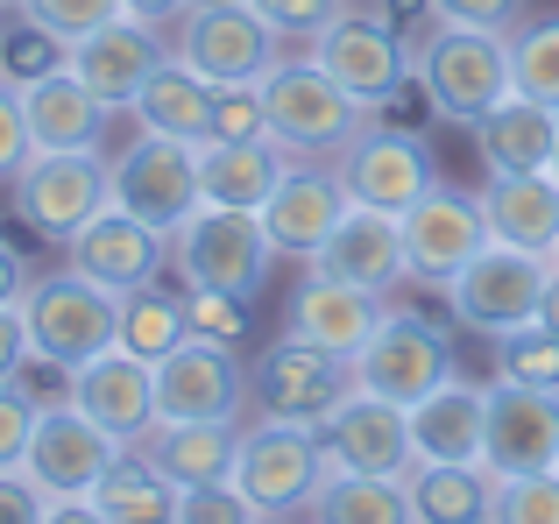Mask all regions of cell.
Masks as SVG:
<instances>
[{"instance_id":"50","label":"cell","mask_w":559,"mask_h":524,"mask_svg":"<svg viewBox=\"0 0 559 524\" xmlns=\"http://www.w3.org/2000/svg\"><path fill=\"white\" fill-rule=\"evenodd\" d=\"M22 355H28V319L22 305H0V383L22 369Z\"/></svg>"},{"instance_id":"35","label":"cell","mask_w":559,"mask_h":524,"mask_svg":"<svg viewBox=\"0 0 559 524\" xmlns=\"http://www.w3.org/2000/svg\"><path fill=\"white\" fill-rule=\"evenodd\" d=\"M185 341V290H164V284H142L121 298V347L142 361H164L170 347Z\"/></svg>"},{"instance_id":"45","label":"cell","mask_w":559,"mask_h":524,"mask_svg":"<svg viewBox=\"0 0 559 524\" xmlns=\"http://www.w3.org/2000/svg\"><path fill=\"white\" fill-rule=\"evenodd\" d=\"M248 8H255L262 22H270L276 36H284V43H312L319 28H326L333 14L347 8V0H248Z\"/></svg>"},{"instance_id":"60","label":"cell","mask_w":559,"mask_h":524,"mask_svg":"<svg viewBox=\"0 0 559 524\" xmlns=\"http://www.w3.org/2000/svg\"><path fill=\"white\" fill-rule=\"evenodd\" d=\"M552 468H559V461H552Z\"/></svg>"},{"instance_id":"32","label":"cell","mask_w":559,"mask_h":524,"mask_svg":"<svg viewBox=\"0 0 559 524\" xmlns=\"http://www.w3.org/2000/svg\"><path fill=\"white\" fill-rule=\"evenodd\" d=\"M128 121H135V128H150V135L205 142V121H213V85H205L191 64H178V57H170V64L156 71V79L142 85V93H135Z\"/></svg>"},{"instance_id":"21","label":"cell","mask_w":559,"mask_h":524,"mask_svg":"<svg viewBox=\"0 0 559 524\" xmlns=\"http://www.w3.org/2000/svg\"><path fill=\"white\" fill-rule=\"evenodd\" d=\"M312 270L333 276V284H355V290H376V298H390L396 284H411L404 221H396V213H376V206H347L341 227L319 241Z\"/></svg>"},{"instance_id":"2","label":"cell","mask_w":559,"mask_h":524,"mask_svg":"<svg viewBox=\"0 0 559 524\" xmlns=\"http://www.w3.org/2000/svg\"><path fill=\"white\" fill-rule=\"evenodd\" d=\"M262 121H270V142L298 164H333L361 128L376 121V107H361L355 93L326 79L312 57H276L270 79H262Z\"/></svg>"},{"instance_id":"17","label":"cell","mask_w":559,"mask_h":524,"mask_svg":"<svg viewBox=\"0 0 559 524\" xmlns=\"http://www.w3.org/2000/svg\"><path fill=\"white\" fill-rule=\"evenodd\" d=\"M64 262L79 276H93L99 290L128 298V290H142V284H156V276H164L170 235H164V227H150V221H135L128 206H114V199H107V206H99L93 221L64 241Z\"/></svg>"},{"instance_id":"48","label":"cell","mask_w":559,"mask_h":524,"mask_svg":"<svg viewBox=\"0 0 559 524\" xmlns=\"http://www.w3.org/2000/svg\"><path fill=\"white\" fill-rule=\"evenodd\" d=\"M28 432H36V412L14 397V383H0V468H22Z\"/></svg>"},{"instance_id":"7","label":"cell","mask_w":559,"mask_h":524,"mask_svg":"<svg viewBox=\"0 0 559 524\" xmlns=\"http://www.w3.org/2000/svg\"><path fill=\"white\" fill-rule=\"evenodd\" d=\"M453 376V326L447 319H425L418 305H390L376 319V333L361 341L355 355V390L369 397H390V404H418L425 390H439Z\"/></svg>"},{"instance_id":"20","label":"cell","mask_w":559,"mask_h":524,"mask_svg":"<svg viewBox=\"0 0 559 524\" xmlns=\"http://www.w3.org/2000/svg\"><path fill=\"white\" fill-rule=\"evenodd\" d=\"M319 440H326V468L382 475V483H404V475L418 468V446H411L404 404L369 397V390H355V397H347L341 412L319 426Z\"/></svg>"},{"instance_id":"54","label":"cell","mask_w":559,"mask_h":524,"mask_svg":"<svg viewBox=\"0 0 559 524\" xmlns=\"http://www.w3.org/2000/svg\"><path fill=\"white\" fill-rule=\"evenodd\" d=\"M538 326H546L552 341H559V270L546 276V298H538Z\"/></svg>"},{"instance_id":"19","label":"cell","mask_w":559,"mask_h":524,"mask_svg":"<svg viewBox=\"0 0 559 524\" xmlns=\"http://www.w3.org/2000/svg\"><path fill=\"white\" fill-rule=\"evenodd\" d=\"M128 446L107 440V432L93 426V418L79 412V404H64V412H43L36 432H28V454H22V475L43 489V497H93V483L121 461Z\"/></svg>"},{"instance_id":"39","label":"cell","mask_w":559,"mask_h":524,"mask_svg":"<svg viewBox=\"0 0 559 524\" xmlns=\"http://www.w3.org/2000/svg\"><path fill=\"white\" fill-rule=\"evenodd\" d=\"M496 376H510V383H532V390H559V341L546 326H518L496 341Z\"/></svg>"},{"instance_id":"52","label":"cell","mask_w":559,"mask_h":524,"mask_svg":"<svg viewBox=\"0 0 559 524\" xmlns=\"http://www.w3.org/2000/svg\"><path fill=\"white\" fill-rule=\"evenodd\" d=\"M28 276H36V270H28V262H22V255H14V249H8V241H0V305H22V290H28Z\"/></svg>"},{"instance_id":"36","label":"cell","mask_w":559,"mask_h":524,"mask_svg":"<svg viewBox=\"0 0 559 524\" xmlns=\"http://www.w3.org/2000/svg\"><path fill=\"white\" fill-rule=\"evenodd\" d=\"M510 93L559 107V14L518 22V36H510Z\"/></svg>"},{"instance_id":"14","label":"cell","mask_w":559,"mask_h":524,"mask_svg":"<svg viewBox=\"0 0 559 524\" xmlns=\"http://www.w3.org/2000/svg\"><path fill=\"white\" fill-rule=\"evenodd\" d=\"M481 249H489V221H481L475 192L432 184V192L404 213V262H411V284L418 290H447Z\"/></svg>"},{"instance_id":"44","label":"cell","mask_w":559,"mask_h":524,"mask_svg":"<svg viewBox=\"0 0 559 524\" xmlns=\"http://www.w3.org/2000/svg\"><path fill=\"white\" fill-rule=\"evenodd\" d=\"M255 135H270V121H262V85H213L205 142H255Z\"/></svg>"},{"instance_id":"8","label":"cell","mask_w":559,"mask_h":524,"mask_svg":"<svg viewBox=\"0 0 559 524\" xmlns=\"http://www.w3.org/2000/svg\"><path fill=\"white\" fill-rule=\"evenodd\" d=\"M326 483V440L312 426L284 418H241V454H234V489L262 517H305L312 489Z\"/></svg>"},{"instance_id":"43","label":"cell","mask_w":559,"mask_h":524,"mask_svg":"<svg viewBox=\"0 0 559 524\" xmlns=\"http://www.w3.org/2000/svg\"><path fill=\"white\" fill-rule=\"evenodd\" d=\"M170 524H262V511L227 483H199V489H178V511H170Z\"/></svg>"},{"instance_id":"46","label":"cell","mask_w":559,"mask_h":524,"mask_svg":"<svg viewBox=\"0 0 559 524\" xmlns=\"http://www.w3.org/2000/svg\"><path fill=\"white\" fill-rule=\"evenodd\" d=\"M439 22H467V28H496V36H518L524 0H425Z\"/></svg>"},{"instance_id":"31","label":"cell","mask_w":559,"mask_h":524,"mask_svg":"<svg viewBox=\"0 0 559 524\" xmlns=\"http://www.w3.org/2000/svg\"><path fill=\"white\" fill-rule=\"evenodd\" d=\"M404 489H411V524H489L496 511V475L481 461H418Z\"/></svg>"},{"instance_id":"53","label":"cell","mask_w":559,"mask_h":524,"mask_svg":"<svg viewBox=\"0 0 559 524\" xmlns=\"http://www.w3.org/2000/svg\"><path fill=\"white\" fill-rule=\"evenodd\" d=\"M121 8H128V14H142V22H164V28H170V22H185L191 0H121Z\"/></svg>"},{"instance_id":"11","label":"cell","mask_w":559,"mask_h":524,"mask_svg":"<svg viewBox=\"0 0 559 524\" xmlns=\"http://www.w3.org/2000/svg\"><path fill=\"white\" fill-rule=\"evenodd\" d=\"M546 276H552L546 255H524V249H510V241H489V249L447 284V305H453V319H461L467 333L503 341V333H518V326L538 319Z\"/></svg>"},{"instance_id":"25","label":"cell","mask_w":559,"mask_h":524,"mask_svg":"<svg viewBox=\"0 0 559 524\" xmlns=\"http://www.w3.org/2000/svg\"><path fill=\"white\" fill-rule=\"evenodd\" d=\"M170 489H199V483H227L234 454H241V418H156L150 440L135 446Z\"/></svg>"},{"instance_id":"37","label":"cell","mask_w":559,"mask_h":524,"mask_svg":"<svg viewBox=\"0 0 559 524\" xmlns=\"http://www.w3.org/2000/svg\"><path fill=\"white\" fill-rule=\"evenodd\" d=\"M64 64H71V43H57L50 28L22 22V14L0 28V79H8L14 93H22V85H36V79H50V71H64Z\"/></svg>"},{"instance_id":"30","label":"cell","mask_w":559,"mask_h":524,"mask_svg":"<svg viewBox=\"0 0 559 524\" xmlns=\"http://www.w3.org/2000/svg\"><path fill=\"white\" fill-rule=\"evenodd\" d=\"M298 156H284L270 135L255 142H199V184H205V206H241V213H262L270 192L284 184V170Z\"/></svg>"},{"instance_id":"6","label":"cell","mask_w":559,"mask_h":524,"mask_svg":"<svg viewBox=\"0 0 559 524\" xmlns=\"http://www.w3.org/2000/svg\"><path fill=\"white\" fill-rule=\"evenodd\" d=\"M22 319H28V347L71 361V369H85L93 355L121 347V298H114V290H99L93 276H79L71 262L28 276Z\"/></svg>"},{"instance_id":"49","label":"cell","mask_w":559,"mask_h":524,"mask_svg":"<svg viewBox=\"0 0 559 524\" xmlns=\"http://www.w3.org/2000/svg\"><path fill=\"white\" fill-rule=\"evenodd\" d=\"M43 511H50V497L22 468H0V524H43Z\"/></svg>"},{"instance_id":"40","label":"cell","mask_w":559,"mask_h":524,"mask_svg":"<svg viewBox=\"0 0 559 524\" xmlns=\"http://www.w3.org/2000/svg\"><path fill=\"white\" fill-rule=\"evenodd\" d=\"M14 383V397L28 404V412H64V404H79V369H71V361H57V355H43V347H28L22 355V369L8 376Z\"/></svg>"},{"instance_id":"12","label":"cell","mask_w":559,"mask_h":524,"mask_svg":"<svg viewBox=\"0 0 559 524\" xmlns=\"http://www.w3.org/2000/svg\"><path fill=\"white\" fill-rule=\"evenodd\" d=\"M114 206H128L135 221L178 235L191 213L205 206V184H199V142H178V135H150L135 128L121 156H114Z\"/></svg>"},{"instance_id":"24","label":"cell","mask_w":559,"mask_h":524,"mask_svg":"<svg viewBox=\"0 0 559 524\" xmlns=\"http://www.w3.org/2000/svg\"><path fill=\"white\" fill-rule=\"evenodd\" d=\"M382 312H390V298H376V290H355V284H333V276H319V270H305V284L290 290L284 333H298V341H312V347H326V355H347V361H355Z\"/></svg>"},{"instance_id":"47","label":"cell","mask_w":559,"mask_h":524,"mask_svg":"<svg viewBox=\"0 0 559 524\" xmlns=\"http://www.w3.org/2000/svg\"><path fill=\"white\" fill-rule=\"evenodd\" d=\"M36 156V135H28V114H22V93L0 79V184Z\"/></svg>"},{"instance_id":"26","label":"cell","mask_w":559,"mask_h":524,"mask_svg":"<svg viewBox=\"0 0 559 524\" xmlns=\"http://www.w3.org/2000/svg\"><path fill=\"white\" fill-rule=\"evenodd\" d=\"M475 156L489 178H524V170H552V150H559V107H546V99H496L489 114H481L475 128Z\"/></svg>"},{"instance_id":"3","label":"cell","mask_w":559,"mask_h":524,"mask_svg":"<svg viewBox=\"0 0 559 524\" xmlns=\"http://www.w3.org/2000/svg\"><path fill=\"white\" fill-rule=\"evenodd\" d=\"M114 199V156L107 150H36L8 178V206L28 235L64 249L85 221Z\"/></svg>"},{"instance_id":"23","label":"cell","mask_w":559,"mask_h":524,"mask_svg":"<svg viewBox=\"0 0 559 524\" xmlns=\"http://www.w3.org/2000/svg\"><path fill=\"white\" fill-rule=\"evenodd\" d=\"M341 213H347L341 170H333V164H290L284 184L270 192V206H262V227H270V249L276 255L312 262L319 241L341 227Z\"/></svg>"},{"instance_id":"41","label":"cell","mask_w":559,"mask_h":524,"mask_svg":"<svg viewBox=\"0 0 559 524\" xmlns=\"http://www.w3.org/2000/svg\"><path fill=\"white\" fill-rule=\"evenodd\" d=\"M489 524H559V468L546 475H503Z\"/></svg>"},{"instance_id":"28","label":"cell","mask_w":559,"mask_h":524,"mask_svg":"<svg viewBox=\"0 0 559 524\" xmlns=\"http://www.w3.org/2000/svg\"><path fill=\"white\" fill-rule=\"evenodd\" d=\"M411 446L418 461H481V418H489V383H461V369L439 390L411 404Z\"/></svg>"},{"instance_id":"9","label":"cell","mask_w":559,"mask_h":524,"mask_svg":"<svg viewBox=\"0 0 559 524\" xmlns=\"http://www.w3.org/2000/svg\"><path fill=\"white\" fill-rule=\"evenodd\" d=\"M284 50L290 43L248 0H191L178 22V64H191L205 85H262Z\"/></svg>"},{"instance_id":"38","label":"cell","mask_w":559,"mask_h":524,"mask_svg":"<svg viewBox=\"0 0 559 524\" xmlns=\"http://www.w3.org/2000/svg\"><path fill=\"white\" fill-rule=\"evenodd\" d=\"M185 333L219 341V347H248V333H255V298H227V290L185 284Z\"/></svg>"},{"instance_id":"5","label":"cell","mask_w":559,"mask_h":524,"mask_svg":"<svg viewBox=\"0 0 559 524\" xmlns=\"http://www.w3.org/2000/svg\"><path fill=\"white\" fill-rule=\"evenodd\" d=\"M170 262H178V284L227 290V298H262V284H270V270H276V249H270L262 213L199 206L178 235H170Z\"/></svg>"},{"instance_id":"55","label":"cell","mask_w":559,"mask_h":524,"mask_svg":"<svg viewBox=\"0 0 559 524\" xmlns=\"http://www.w3.org/2000/svg\"><path fill=\"white\" fill-rule=\"evenodd\" d=\"M262 524H298V517H262Z\"/></svg>"},{"instance_id":"10","label":"cell","mask_w":559,"mask_h":524,"mask_svg":"<svg viewBox=\"0 0 559 524\" xmlns=\"http://www.w3.org/2000/svg\"><path fill=\"white\" fill-rule=\"evenodd\" d=\"M305 57H312V64L326 71L333 85H341V93H355L361 107H376V114L411 85V43L396 36L382 14L355 8V0H347V8L333 14L326 28L305 43Z\"/></svg>"},{"instance_id":"57","label":"cell","mask_w":559,"mask_h":524,"mask_svg":"<svg viewBox=\"0 0 559 524\" xmlns=\"http://www.w3.org/2000/svg\"><path fill=\"white\" fill-rule=\"evenodd\" d=\"M8 8H22V0H0V14H8Z\"/></svg>"},{"instance_id":"4","label":"cell","mask_w":559,"mask_h":524,"mask_svg":"<svg viewBox=\"0 0 559 524\" xmlns=\"http://www.w3.org/2000/svg\"><path fill=\"white\" fill-rule=\"evenodd\" d=\"M355 397V361L347 355H326V347L298 341H270L255 361H248V412L255 418H284V426H326L341 404Z\"/></svg>"},{"instance_id":"34","label":"cell","mask_w":559,"mask_h":524,"mask_svg":"<svg viewBox=\"0 0 559 524\" xmlns=\"http://www.w3.org/2000/svg\"><path fill=\"white\" fill-rule=\"evenodd\" d=\"M93 503H99V511H107L114 524H156V517L178 511V489H170L164 475H156L150 461H142L135 446H128V454H121V461H114V468L93 483Z\"/></svg>"},{"instance_id":"27","label":"cell","mask_w":559,"mask_h":524,"mask_svg":"<svg viewBox=\"0 0 559 524\" xmlns=\"http://www.w3.org/2000/svg\"><path fill=\"white\" fill-rule=\"evenodd\" d=\"M22 114H28L36 150H107L114 107L85 93V79L71 64L50 71V79H36V85H22Z\"/></svg>"},{"instance_id":"29","label":"cell","mask_w":559,"mask_h":524,"mask_svg":"<svg viewBox=\"0 0 559 524\" xmlns=\"http://www.w3.org/2000/svg\"><path fill=\"white\" fill-rule=\"evenodd\" d=\"M475 199H481V221H489V241H510L524 255H552V241H559V178L552 170L489 178Z\"/></svg>"},{"instance_id":"51","label":"cell","mask_w":559,"mask_h":524,"mask_svg":"<svg viewBox=\"0 0 559 524\" xmlns=\"http://www.w3.org/2000/svg\"><path fill=\"white\" fill-rule=\"evenodd\" d=\"M43 524H114V517L99 511L93 497H57L50 511H43Z\"/></svg>"},{"instance_id":"58","label":"cell","mask_w":559,"mask_h":524,"mask_svg":"<svg viewBox=\"0 0 559 524\" xmlns=\"http://www.w3.org/2000/svg\"><path fill=\"white\" fill-rule=\"evenodd\" d=\"M552 178H559V150H552Z\"/></svg>"},{"instance_id":"56","label":"cell","mask_w":559,"mask_h":524,"mask_svg":"<svg viewBox=\"0 0 559 524\" xmlns=\"http://www.w3.org/2000/svg\"><path fill=\"white\" fill-rule=\"evenodd\" d=\"M546 262H552V270H559V241H552V255H546Z\"/></svg>"},{"instance_id":"18","label":"cell","mask_w":559,"mask_h":524,"mask_svg":"<svg viewBox=\"0 0 559 524\" xmlns=\"http://www.w3.org/2000/svg\"><path fill=\"white\" fill-rule=\"evenodd\" d=\"M156 412L164 418H248V369L234 347L185 333L156 361Z\"/></svg>"},{"instance_id":"13","label":"cell","mask_w":559,"mask_h":524,"mask_svg":"<svg viewBox=\"0 0 559 524\" xmlns=\"http://www.w3.org/2000/svg\"><path fill=\"white\" fill-rule=\"evenodd\" d=\"M333 170H341V184H347V206H376V213H396V221L439 184V164H432V150H425V135L382 128V121L361 128V135L333 156Z\"/></svg>"},{"instance_id":"1","label":"cell","mask_w":559,"mask_h":524,"mask_svg":"<svg viewBox=\"0 0 559 524\" xmlns=\"http://www.w3.org/2000/svg\"><path fill=\"white\" fill-rule=\"evenodd\" d=\"M411 79L439 121L475 128L496 99H510V36L425 14L418 43H411Z\"/></svg>"},{"instance_id":"15","label":"cell","mask_w":559,"mask_h":524,"mask_svg":"<svg viewBox=\"0 0 559 524\" xmlns=\"http://www.w3.org/2000/svg\"><path fill=\"white\" fill-rule=\"evenodd\" d=\"M178 57V43L164 36V22H142V14H114L107 28L71 43V71L85 79V93L107 99L114 114L135 107V93L156 79V71Z\"/></svg>"},{"instance_id":"42","label":"cell","mask_w":559,"mask_h":524,"mask_svg":"<svg viewBox=\"0 0 559 524\" xmlns=\"http://www.w3.org/2000/svg\"><path fill=\"white\" fill-rule=\"evenodd\" d=\"M22 22H36V28H50L57 43H79V36H93V28H107L114 14H128L121 0H22Z\"/></svg>"},{"instance_id":"22","label":"cell","mask_w":559,"mask_h":524,"mask_svg":"<svg viewBox=\"0 0 559 524\" xmlns=\"http://www.w3.org/2000/svg\"><path fill=\"white\" fill-rule=\"evenodd\" d=\"M79 412L93 418L107 440L142 446V440H150V426L164 418V412H156V361L128 355V347L93 355V361L79 369Z\"/></svg>"},{"instance_id":"16","label":"cell","mask_w":559,"mask_h":524,"mask_svg":"<svg viewBox=\"0 0 559 524\" xmlns=\"http://www.w3.org/2000/svg\"><path fill=\"white\" fill-rule=\"evenodd\" d=\"M552 461H559V390L496 376L489 418H481V468L503 483V475H546Z\"/></svg>"},{"instance_id":"59","label":"cell","mask_w":559,"mask_h":524,"mask_svg":"<svg viewBox=\"0 0 559 524\" xmlns=\"http://www.w3.org/2000/svg\"><path fill=\"white\" fill-rule=\"evenodd\" d=\"M156 524H170V517H156Z\"/></svg>"},{"instance_id":"33","label":"cell","mask_w":559,"mask_h":524,"mask_svg":"<svg viewBox=\"0 0 559 524\" xmlns=\"http://www.w3.org/2000/svg\"><path fill=\"white\" fill-rule=\"evenodd\" d=\"M305 524H411V489L382 483V475L326 468V483L305 503Z\"/></svg>"}]
</instances>
